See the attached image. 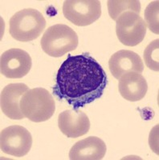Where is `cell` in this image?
<instances>
[{"mask_svg": "<svg viewBox=\"0 0 159 160\" xmlns=\"http://www.w3.org/2000/svg\"><path fill=\"white\" fill-rule=\"evenodd\" d=\"M56 80L53 93L75 110L101 98L108 83L104 70L88 54L68 55Z\"/></svg>", "mask_w": 159, "mask_h": 160, "instance_id": "obj_1", "label": "cell"}, {"mask_svg": "<svg viewBox=\"0 0 159 160\" xmlns=\"http://www.w3.org/2000/svg\"><path fill=\"white\" fill-rule=\"evenodd\" d=\"M20 109L24 117L35 122L47 121L56 111L54 98L42 88L28 90L20 100Z\"/></svg>", "mask_w": 159, "mask_h": 160, "instance_id": "obj_2", "label": "cell"}, {"mask_svg": "<svg viewBox=\"0 0 159 160\" xmlns=\"http://www.w3.org/2000/svg\"><path fill=\"white\" fill-rule=\"evenodd\" d=\"M9 25L13 38L19 42H30L41 35L46 28V20L40 11L28 8L15 13Z\"/></svg>", "mask_w": 159, "mask_h": 160, "instance_id": "obj_3", "label": "cell"}, {"mask_svg": "<svg viewBox=\"0 0 159 160\" xmlns=\"http://www.w3.org/2000/svg\"><path fill=\"white\" fill-rule=\"evenodd\" d=\"M78 35L65 24H56L46 30L41 38L43 51L51 57H61L78 47Z\"/></svg>", "mask_w": 159, "mask_h": 160, "instance_id": "obj_4", "label": "cell"}, {"mask_svg": "<svg viewBox=\"0 0 159 160\" xmlns=\"http://www.w3.org/2000/svg\"><path fill=\"white\" fill-rule=\"evenodd\" d=\"M63 14L68 21L79 27L91 25L101 15V4L98 0H66Z\"/></svg>", "mask_w": 159, "mask_h": 160, "instance_id": "obj_5", "label": "cell"}, {"mask_svg": "<svg viewBox=\"0 0 159 160\" xmlns=\"http://www.w3.org/2000/svg\"><path fill=\"white\" fill-rule=\"evenodd\" d=\"M116 33L121 43L134 47L144 39L146 34V24L140 15L126 11L117 19Z\"/></svg>", "mask_w": 159, "mask_h": 160, "instance_id": "obj_6", "label": "cell"}, {"mask_svg": "<svg viewBox=\"0 0 159 160\" xmlns=\"http://www.w3.org/2000/svg\"><path fill=\"white\" fill-rule=\"evenodd\" d=\"M31 146V133L22 126H10L1 131L0 148L7 155L23 157L29 152Z\"/></svg>", "mask_w": 159, "mask_h": 160, "instance_id": "obj_7", "label": "cell"}, {"mask_svg": "<svg viewBox=\"0 0 159 160\" xmlns=\"http://www.w3.org/2000/svg\"><path fill=\"white\" fill-rule=\"evenodd\" d=\"M32 65L27 51L12 48L3 52L0 58L1 74L8 78H21L27 75Z\"/></svg>", "mask_w": 159, "mask_h": 160, "instance_id": "obj_8", "label": "cell"}, {"mask_svg": "<svg viewBox=\"0 0 159 160\" xmlns=\"http://www.w3.org/2000/svg\"><path fill=\"white\" fill-rule=\"evenodd\" d=\"M58 126L61 132L68 138H78L88 132L90 121L88 115L82 111L67 110L59 115Z\"/></svg>", "mask_w": 159, "mask_h": 160, "instance_id": "obj_9", "label": "cell"}, {"mask_svg": "<svg viewBox=\"0 0 159 160\" xmlns=\"http://www.w3.org/2000/svg\"><path fill=\"white\" fill-rule=\"evenodd\" d=\"M109 67L113 76L117 79L130 72L141 74L144 69L141 57L130 50H121L114 53L110 57Z\"/></svg>", "mask_w": 159, "mask_h": 160, "instance_id": "obj_10", "label": "cell"}, {"mask_svg": "<svg viewBox=\"0 0 159 160\" xmlns=\"http://www.w3.org/2000/svg\"><path fill=\"white\" fill-rule=\"evenodd\" d=\"M29 90L24 83H11L1 92V110L11 119L21 120L24 118L20 109V100Z\"/></svg>", "mask_w": 159, "mask_h": 160, "instance_id": "obj_11", "label": "cell"}, {"mask_svg": "<svg viewBox=\"0 0 159 160\" xmlns=\"http://www.w3.org/2000/svg\"><path fill=\"white\" fill-rule=\"evenodd\" d=\"M106 144L101 138L90 136L76 142L69 151L72 160H101L105 155Z\"/></svg>", "mask_w": 159, "mask_h": 160, "instance_id": "obj_12", "label": "cell"}, {"mask_svg": "<svg viewBox=\"0 0 159 160\" xmlns=\"http://www.w3.org/2000/svg\"><path fill=\"white\" fill-rule=\"evenodd\" d=\"M118 88L125 99L130 102H137L146 96L148 84L141 74L130 72L121 77Z\"/></svg>", "mask_w": 159, "mask_h": 160, "instance_id": "obj_13", "label": "cell"}, {"mask_svg": "<svg viewBox=\"0 0 159 160\" xmlns=\"http://www.w3.org/2000/svg\"><path fill=\"white\" fill-rule=\"evenodd\" d=\"M107 6L109 15L114 21L126 11H132L137 15L141 12V3L137 0H109Z\"/></svg>", "mask_w": 159, "mask_h": 160, "instance_id": "obj_14", "label": "cell"}, {"mask_svg": "<svg viewBox=\"0 0 159 160\" xmlns=\"http://www.w3.org/2000/svg\"><path fill=\"white\" fill-rule=\"evenodd\" d=\"M144 60L147 68L154 71H159V39L154 40L144 51Z\"/></svg>", "mask_w": 159, "mask_h": 160, "instance_id": "obj_15", "label": "cell"}, {"mask_svg": "<svg viewBox=\"0 0 159 160\" xmlns=\"http://www.w3.org/2000/svg\"><path fill=\"white\" fill-rule=\"evenodd\" d=\"M159 2L153 1L145 10V22L147 24L149 29L154 34H159Z\"/></svg>", "mask_w": 159, "mask_h": 160, "instance_id": "obj_16", "label": "cell"}]
</instances>
